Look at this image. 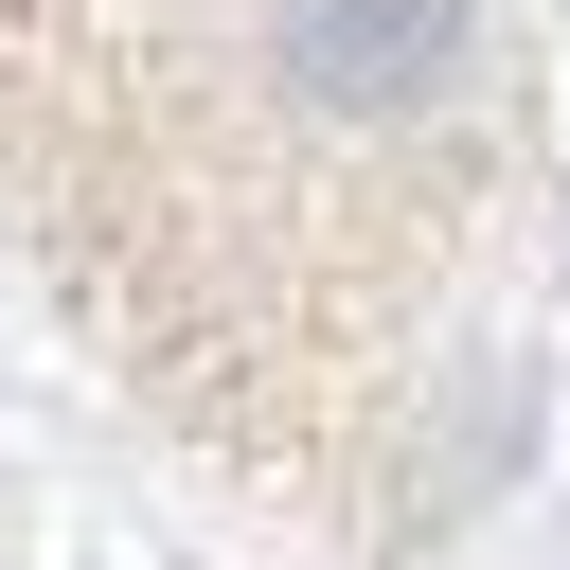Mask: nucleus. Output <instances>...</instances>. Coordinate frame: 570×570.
I'll return each instance as SVG.
<instances>
[{
	"instance_id": "1",
	"label": "nucleus",
	"mask_w": 570,
	"mask_h": 570,
	"mask_svg": "<svg viewBox=\"0 0 570 570\" xmlns=\"http://www.w3.org/2000/svg\"><path fill=\"white\" fill-rule=\"evenodd\" d=\"M0 214L303 517L410 534L534 410V107L481 0H0Z\"/></svg>"
}]
</instances>
